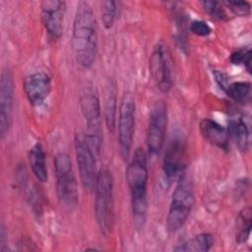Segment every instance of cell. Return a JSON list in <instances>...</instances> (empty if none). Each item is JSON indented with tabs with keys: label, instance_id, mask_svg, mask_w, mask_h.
Segmentation results:
<instances>
[{
	"label": "cell",
	"instance_id": "17",
	"mask_svg": "<svg viewBox=\"0 0 252 252\" xmlns=\"http://www.w3.org/2000/svg\"><path fill=\"white\" fill-rule=\"evenodd\" d=\"M29 161L32 171L40 183H45L48 179L46 159L43 147L40 143H35L29 152Z\"/></svg>",
	"mask_w": 252,
	"mask_h": 252
},
{
	"label": "cell",
	"instance_id": "2",
	"mask_svg": "<svg viewBox=\"0 0 252 252\" xmlns=\"http://www.w3.org/2000/svg\"><path fill=\"white\" fill-rule=\"evenodd\" d=\"M131 196L133 225L136 230L144 229L148 218V158L144 149L135 150L125 171Z\"/></svg>",
	"mask_w": 252,
	"mask_h": 252
},
{
	"label": "cell",
	"instance_id": "10",
	"mask_svg": "<svg viewBox=\"0 0 252 252\" xmlns=\"http://www.w3.org/2000/svg\"><path fill=\"white\" fill-rule=\"evenodd\" d=\"M168 123L167 106L158 101L152 107L146 135V145L149 154L158 155L163 148Z\"/></svg>",
	"mask_w": 252,
	"mask_h": 252
},
{
	"label": "cell",
	"instance_id": "18",
	"mask_svg": "<svg viewBox=\"0 0 252 252\" xmlns=\"http://www.w3.org/2000/svg\"><path fill=\"white\" fill-rule=\"evenodd\" d=\"M214 244V235L209 232H202L181 244H177L173 250L182 252H207L213 248Z\"/></svg>",
	"mask_w": 252,
	"mask_h": 252
},
{
	"label": "cell",
	"instance_id": "3",
	"mask_svg": "<svg viewBox=\"0 0 252 252\" xmlns=\"http://www.w3.org/2000/svg\"><path fill=\"white\" fill-rule=\"evenodd\" d=\"M195 203V190L192 178L185 172L177 179L166 216V229L173 233L187 221Z\"/></svg>",
	"mask_w": 252,
	"mask_h": 252
},
{
	"label": "cell",
	"instance_id": "27",
	"mask_svg": "<svg viewBox=\"0 0 252 252\" xmlns=\"http://www.w3.org/2000/svg\"><path fill=\"white\" fill-rule=\"evenodd\" d=\"M213 76L215 78V81L216 83L218 84V86L222 90L224 91L225 88L227 87V85L229 84V78L227 77L226 74H224L223 72L220 71V70H213Z\"/></svg>",
	"mask_w": 252,
	"mask_h": 252
},
{
	"label": "cell",
	"instance_id": "8",
	"mask_svg": "<svg viewBox=\"0 0 252 252\" xmlns=\"http://www.w3.org/2000/svg\"><path fill=\"white\" fill-rule=\"evenodd\" d=\"M149 70L151 77L157 88L163 94H167L174 81L173 61L168 47L158 42L154 47L149 60Z\"/></svg>",
	"mask_w": 252,
	"mask_h": 252
},
{
	"label": "cell",
	"instance_id": "20",
	"mask_svg": "<svg viewBox=\"0 0 252 252\" xmlns=\"http://www.w3.org/2000/svg\"><path fill=\"white\" fill-rule=\"evenodd\" d=\"M116 94L114 87L110 84L107 86L106 95H105V102H104V120L106 127L109 132H113L115 129V122H116Z\"/></svg>",
	"mask_w": 252,
	"mask_h": 252
},
{
	"label": "cell",
	"instance_id": "23",
	"mask_svg": "<svg viewBox=\"0 0 252 252\" xmlns=\"http://www.w3.org/2000/svg\"><path fill=\"white\" fill-rule=\"evenodd\" d=\"M230 62L233 65H242L250 73L251 70V48L250 47H241L234 50L230 54Z\"/></svg>",
	"mask_w": 252,
	"mask_h": 252
},
{
	"label": "cell",
	"instance_id": "11",
	"mask_svg": "<svg viewBox=\"0 0 252 252\" xmlns=\"http://www.w3.org/2000/svg\"><path fill=\"white\" fill-rule=\"evenodd\" d=\"M185 138L181 133H176L169 140L162 160V171L167 181L178 179L185 172Z\"/></svg>",
	"mask_w": 252,
	"mask_h": 252
},
{
	"label": "cell",
	"instance_id": "24",
	"mask_svg": "<svg viewBox=\"0 0 252 252\" xmlns=\"http://www.w3.org/2000/svg\"><path fill=\"white\" fill-rule=\"evenodd\" d=\"M201 5L211 18L217 21L225 20L226 14L222 7V3L218 1H202Z\"/></svg>",
	"mask_w": 252,
	"mask_h": 252
},
{
	"label": "cell",
	"instance_id": "12",
	"mask_svg": "<svg viewBox=\"0 0 252 252\" xmlns=\"http://www.w3.org/2000/svg\"><path fill=\"white\" fill-rule=\"evenodd\" d=\"M66 2L60 0H45L40 3V18L48 35L56 40L64 32Z\"/></svg>",
	"mask_w": 252,
	"mask_h": 252
},
{
	"label": "cell",
	"instance_id": "1",
	"mask_svg": "<svg viewBox=\"0 0 252 252\" xmlns=\"http://www.w3.org/2000/svg\"><path fill=\"white\" fill-rule=\"evenodd\" d=\"M97 24L94 10L89 2L77 5L73 21L72 48L77 63L85 69L91 68L97 54Z\"/></svg>",
	"mask_w": 252,
	"mask_h": 252
},
{
	"label": "cell",
	"instance_id": "22",
	"mask_svg": "<svg viewBox=\"0 0 252 252\" xmlns=\"http://www.w3.org/2000/svg\"><path fill=\"white\" fill-rule=\"evenodd\" d=\"M100 14L104 28L107 30L111 29L116 20L117 3L111 0L100 2Z\"/></svg>",
	"mask_w": 252,
	"mask_h": 252
},
{
	"label": "cell",
	"instance_id": "21",
	"mask_svg": "<svg viewBox=\"0 0 252 252\" xmlns=\"http://www.w3.org/2000/svg\"><path fill=\"white\" fill-rule=\"evenodd\" d=\"M251 208H244L238 216L237 232L235 235V240L238 244H242L247 241L251 232Z\"/></svg>",
	"mask_w": 252,
	"mask_h": 252
},
{
	"label": "cell",
	"instance_id": "13",
	"mask_svg": "<svg viewBox=\"0 0 252 252\" xmlns=\"http://www.w3.org/2000/svg\"><path fill=\"white\" fill-rule=\"evenodd\" d=\"M14 79L10 70H4L0 79V133L4 139L13 122L14 109Z\"/></svg>",
	"mask_w": 252,
	"mask_h": 252
},
{
	"label": "cell",
	"instance_id": "19",
	"mask_svg": "<svg viewBox=\"0 0 252 252\" xmlns=\"http://www.w3.org/2000/svg\"><path fill=\"white\" fill-rule=\"evenodd\" d=\"M234 102L245 105L251 100V84L249 82H229L223 91Z\"/></svg>",
	"mask_w": 252,
	"mask_h": 252
},
{
	"label": "cell",
	"instance_id": "7",
	"mask_svg": "<svg viewBox=\"0 0 252 252\" xmlns=\"http://www.w3.org/2000/svg\"><path fill=\"white\" fill-rule=\"evenodd\" d=\"M136 124V103L131 93H125L121 98L118 113V144L120 156L128 160L133 145Z\"/></svg>",
	"mask_w": 252,
	"mask_h": 252
},
{
	"label": "cell",
	"instance_id": "16",
	"mask_svg": "<svg viewBox=\"0 0 252 252\" xmlns=\"http://www.w3.org/2000/svg\"><path fill=\"white\" fill-rule=\"evenodd\" d=\"M200 132L203 138L211 145L222 151H227L229 148V135L227 128L223 127L217 121L204 118L199 124Z\"/></svg>",
	"mask_w": 252,
	"mask_h": 252
},
{
	"label": "cell",
	"instance_id": "14",
	"mask_svg": "<svg viewBox=\"0 0 252 252\" xmlns=\"http://www.w3.org/2000/svg\"><path fill=\"white\" fill-rule=\"evenodd\" d=\"M51 89V77L43 71L31 73L23 80V91L29 102L33 106L41 105L48 97Z\"/></svg>",
	"mask_w": 252,
	"mask_h": 252
},
{
	"label": "cell",
	"instance_id": "4",
	"mask_svg": "<svg viewBox=\"0 0 252 252\" xmlns=\"http://www.w3.org/2000/svg\"><path fill=\"white\" fill-rule=\"evenodd\" d=\"M94 195L96 223L101 233L108 236L114 225V198L113 177L107 167H101L97 173Z\"/></svg>",
	"mask_w": 252,
	"mask_h": 252
},
{
	"label": "cell",
	"instance_id": "5",
	"mask_svg": "<svg viewBox=\"0 0 252 252\" xmlns=\"http://www.w3.org/2000/svg\"><path fill=\"white\" fill-rule=\"evenodd\" d=\"M53 164L58 201L64 208L73 210L79 203V192L71 158L66 153H58Z\"/></svg>",
	"mask_w": 252,
	"mask_h": 252
},
{
	"label": "cell",
	"instance_id": "15",
	"mask_svg": "<svg viewBox=\"0 0 252 252\" xmlns=\"http://www.w3.org/2000/svg\"><path fill=\"white\" fill-rule=\"evenodd\" d=\"M229 138L239 152L245 153L250 147V124L243 113H234L228 119L227 127Z\"/></svg>",
	"mask_w": 252,
	"mask_h": 252
},
{
	"label": "cell",
	"instance_id": "6",
	"mask_svg": "<svg viewBox=\"0 0 252 252\" xmlns=\"http://www.w3.org/2000/svg\"><path fill=\"white\" fill-rule=\"evenodd\" d=\"M80 107L89 130L85 137L90 147L98 156L101 146L102 114L98 96L94 90L87 89L83 93L80 97Z\"/></svg>",
	"mask_w": 252,
	"mask_h": 252
},
{
	"label": "cell",
	"instance_id": "9",
	"mask_svg": "<svg viewBox=\"0 0 252 252\" xmlns=\"http://www.w3.org/2000/svg\"><path fill=\"white\" fill-rule=\"evenodd\" d=\"M74 142L76 159L82 185L87 192H94L98 173L96 171V155L90 147L86 137L77 134Z\"/></svg>",
	"mask_w": 252,
	"mask_h": 252
},
{
	"label": "cell",
	"instance_id": "25",
	"mask_svg": "<svg viewBox=\"0 0 252 252\" xmlns=\"http://www.w3.org/2000/svg\"><path fill=\"white\" fill-rule=\"evenodd\" d=\"M222 4L228 7V9L237 16L247 17L250 15V3L247 1H224Z\"/></svg>",
	"mask_w": 252,
	"mask_h": 252
},
{
	"label": "cell",
	"instance_id": "26",
	"mask_svg": "<svg viewBox=\"0 0 252 252\" xmlns=\"http://www.w3.org/2000/svg\"><path fill=\"white\" fill-rule=\"evenodd\" d=\"M190 31L192 33L198 36H208L212 33V28L210 25L201 20H195L190 24Z\"/></svg>",
	"mask_w": 252,
	"mask_h": 252
}]
</instances>
